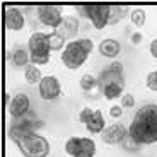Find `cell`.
Returning <instances> with one entry per match:
<instances>
[{
    "mask_svg": "<svg viewBox=\"0 0 157 157\" xmlns=\"http://www.w3.org/2000/svg\"><path fill=\"white\" fill-rule=\"evenodd\" d=\"M130 138L138 145H150L157 142V106L145 104L135 113L128 128Z\"/></svg>",
    "mask_w": 157,
    "mask_h": 157,
    "instance_id": "6da1fadb",
    "label": "cell"
},
{
    "mask_svg": "<svg viewBox=\"0 0 157 157\" xmlns=\"http://www.w3.org/2000/svg\"><path fill=\"white\" fill-rule=\"evenodd\" d=\"M10 138L17 144L24 157H48L51 150L50 142L44 137L33 133L31 130L22 126H12Z\"/></svg>",
    "mask_w": 157,
    "mask_h": 157,
    "instance_id": "7a4b0ae2",
    "label": "cell"
},
{
    "mask_svg": "<svg viewBox=\"0 0 157 157\" xmlns=\"http://www.w3.org/2000/svg\"><path fill=\"white\" fill-rule=\"evenodd\" d=\"M28 48L31 51V62L33 65H44L50 62V44H48V34L34 33L29 38Z\"/></svg>",
    "mask_w": 157,
    "mask_h": 157,
    "instance_id": "3957f363",
    "label": "cell"
},
{
    "mask_svg": "<svg viewBox=\"0 0 157 157\" xmlns=\"http://www.w3.org/2000/svg\"><path fill=\"white\" fill-rule=\"evenodd\" d=\"M78 12L82 16L89 17L92 21V26L96 29H102L106 28L109 22V12H111V5L106 4H89V5H78Z\"/></svg>",
    "mask_w": 157,
    "mask_h": 157,
    "instance_id": "277c9868",
    "label": "cell"
},
{
    "mask_svg": "<svg viewBox=\"0 0 157 157\" xmlns=\"http://www.w3.org/2000/svg\"><path fill=\"white\" fill-rule=\"evenodd\" d=\"M87 55H89V53L84 50L82 44L78 43V41H70L62 51V62L67 68L77 70V68H80L84 63H86Z\"/></svg>",
    "mask_w": 157,
    "mask_h": 157,
    "instance_id": "5b68a950",
    "label": "cell"
},
{
    "mask_svg": "<svg viewBox=\"0 0 157 157\" xmlns=\"http://www.w3.org/2000/svg\"><path fill=\"white\" fill-rule=\"evenodd\" d=\"M65 150L72 157H94L96 144L94 140L86 137H72L65 144Z\"/></svg>",
    "mask_w": 157,
    "mask_h": 157,
    "instance_id": "8992f818",
    "label": "cell"
},
{
    "mask_svg": "<svg viewBox=\"0 0 157 157\" xmlns=\"http://www.w3.org/2000/svg\"><path fill=\"white\" fill-rule=\"evenodd\" d=\"M111 84H120V86H125V78H123V65L120 62H113L108 68L101 72L98 78V86L99 89Z\"/></svg>",
    "mask_w": 157,
    "mask_h": 157,
    "instance_id": "52a82bcc",
    "label": "cell"
},
{
    "mask_svg": "<svg viewBox=\"0 0 157 157\" xmlns=\"http://www.w3.org/2000/svg\"><path fill=\"white\" fill-rule=\"evenodd\" d=\"M38 19L41 21V24L50 26L53 29L60 28L63 22L62 10H60V7H55V5H39L38 7Z\"/></svg>",
    "mask_w": 157,
    "mask_h": 157,
    "instance_id": "ba28073f",
    "label": "cell"
},
{
    "mask_svg": "<svg viewBox=\"0 0 157 157\" xmlns=\"http://www.w3.org/2000/svg\"><path fill=\"white\" fill-rule=\"evenodd\" d=\"M39 96L43 99H46V101L58 98L60 96V82L55 77H51V75L43 77L41 82H39Z\"/></svg>",
    "mask_w": 157,
    "mask_h": 157,
    "instance_id": "9c48e42d",
    "label": "cell"
},
{
    "mask_svg": "<svg viewBox=\"0 0 157 157\" xmlns=\"http://www.w3.org/2000/svg\"><path fill=\"white\" fill-rule=\"evenodd\" d=\"M126 135V128L121 123H113L111 126H108L106 130H102V142L108 144V145H116L125 138Z\"/></svg>",
    "mask_w": 157,
    "mask_h": 157,
    "instance_id": "30bf717a",
    "label": "cell"
},
{
    "mask_svg": "<svg viewBox=\"0 0 157 157\" xmlns=\"http://www.w3.org/2000/svg\"><path fill=\"white\" fill-rule=\"evenodd\" d=\"M29 98L26 94H17L16 98L10 101V108H9V113H10L12 118H22L24 114L28 113L29 109Z\"/></svg>",
    "mask_w": 157,
    "mask_h": 157,
    "instance_id": "8fae6325",
    "label": "cell"
},
{
    "mask_svg": "<svg viewBox=\"0 0 157 157\" xmlns=\"http://www.w3.org/2000/svg\"><path fill=\"white\" fill-rule=\"evenodd\" d=\"M5 28L10 31H21L24 28V16L14 7L5 9Z\"/></svg>",
    "mask_w": 157,
    "mask_h": 157,
    "instance_id": "7c38bea8",
    "label": "cell"
},
{
    "mask_svg": "<svg viewBox=\"0 0 157 157\" xmlns=\"http://www.w3.org/2000/svg\"><path fill=\"white\" fill-rule=\"evenodd\" d=\"M99 51H101V55L108 56V58H114V56L121 51V46H120V43H118L116 39H104V41H101V44H99Z\"/></svg>",
    "mask_w": 157,
    "mask_h": 157,
    "instance_id": "4fadbf2b",
    "label": "cell"
},
{
    "mask_svg": "<svg viewBox=\"0 0 157 157\" xmlns=\"http://www.w3.org/2000/svg\"><path fill=\"white\" fill-rule=\"evenodd\" d=\"M87 130H89L90 133H101L102 130H104V118H102V111L96 109L94 114H92V118L89 120V123H87Z\"/></svg>",
    "mask_w": 157,
    "mask_h": 157,
    "instance_id": "5bb4252c",
    "label": "cell"
},
{
    "mask_svg": "<svg viewBox=\"0 0 157 157\" xmlns=\"http://www.w3.org/2000/svg\"><path fill=\"white\" fill-rule=\"evenodd\" d=\"M60 29H62V31H58V33L63 36V38L74 36L75 33H77V29H78L77 19H75V17H72V16L65 17V19H63V22H62V26H60Z\"/></svg>",
    "mask_w": 157,
    "mask_h": 157,
    "instance_id": "9a60e30c",
    "label": "cell"
},
{
    "mask_svg": "<svg viewBox=\"0 0 157 157\" xmlns=\"http://www.w3.org/2000/svg\"><path fill=\"white\" fill-rule=\"evenodd\" d=\"M24 75H26V80H28L29 84H39V82H41V78H43V75H41L39 68L36 67V65H33V63H29L28 67H26Z\"/></svg>",
    "mask_w": 157,
    "mask_h": 157,
    "instance_id": "2e32d148",
    "label": "cell"
},
{
    "mask_svg": "<svg viewBox=\"0 0 157 157\" xmlns=\"http://www.w3.org/2000/svg\"><path fill=\"white\" fill-rule=\"evenodd\" d=\"M48 44H50V50L58 51L62 48H65V38L58 31H53L51 34H48Z\"/></svg>",
    "mask_w": 157,
    "mask_h": 157,
    "instance_id": "e0dca14e",
    "label": "cell"
},
{
    "mask_svg": "<svg viewBox=\"0 0 157 157\" xmlns=\"http://www.w3.org/2000/svg\"><path fill=\"white\" fill-rule=\"evenodd\" d=\"M12 62L16 67H28L31 62V56H28V51L24 50V48H19V50L14 51V55H12Z\"/></svg>",
    "mask_w": 157,
    "mask_h": 157,
    "instance_id": "ac0fdd59",
    "label": "cell"
},
{
    "mask_svg": "<svg viewBox=\"0 0 157 157\" xmlns=\"http://www.w3.org/2000/svg\"><path fill=\"white\" fill-rule=\"evenodd\" d=\"M123 89H125V86H120V84H111V86L102 87L101 92L104 94V98H106V99H116V98H120V96L123 94Z\"/></svg>",
    "mask_w": 157,
    "mask_h": 157,
    "instance_id": "d6986e66",
    "label": "cell"
},
{
    "mask_svg": "<svg viewBox=\"0 0 157 157\" xmlns=\"http://www.w3.org/2000/svg\"><path fill=\"white\" fill-rule=\"evenodd\" d=\"M126 14V7H123V5H111V12H109V22L108 24H116L118 21L121 19L123 16Z\"/></svg>",
    "mask_w": 157,
    "mask_h": 157,
    "instance_id": "ffe728a7",
    "label": "cell"
},
{
    "mask_svg": "<svg viewBox=\"0 0 157 157\" xmlns=\"http://www.w3.org/2000/svg\"><path fill=\"white\" fill-rule=\"evenodd\" d=\"M130 19H132V22L135 26H144L145 24V10L144 9H135V10H132Z\"/></svg>",
    "mask_w": 157,
    "mask_h": 157,
    "instance_id": "44dd1931",
    "label": "cell"
},
{
    "mask_svg": "<svg viewBox=\"0 0 157 157\" xmlns=\"http://www.w3.org/2000/svg\"><path fill=\"white\" fill-rule=\"evenodd\" d=\"M96 84H98V80H96L94 75H90V74L82 75V78H80V87H82L84 90H90Z\"/></svg>",
    "mask_w": 157,
    "mask_h": 157,
    "instance_id": "7402d4cb",
    "label": "cell"
},
{
    "mask_svg": "<svg viewBox=\"0 0 157 157\" xmlns=\"http://www.w3.org/2000/svg\"><path fill=\"white\" fill-rule=\"evenodd\" d=\"M92 114H94V109H90V108H84V109L78 113V121L84 123V125H87L89 120L92 118Z\"/></svg>",
    "mask_w": 157,
    "mask_h": 157,
    "instance_id": "603a6c76",
    "label": "cell"
},
{
    "mask_svg": "<svg viewBox=\"0 0 157 157\" xmlns=\"http://www.w3.org/2000/svg\"><path fill=\"white\" fill-rule=\"evenodd\" d=\"M147 87L152 90H157V70L150 72L149 75H147Z\"/></svg>",
    "mask_w": 157,
    "mask_h": 157,
    "instance_id": "cb8c5ba5",
    "label": "cell"
},
{
    "mask_svg": "<svg viewBox=\"0 0 157 157\" xmlns=\"http://www.w3.org/2000/svg\"><path fill=\"white\" fill-rule=\"evenodd\" d=\"M133 104H135V99L132 94H125L121 98V108H133Z\"/></svg>",
    "mask_w": 157,
    "mask_h": 157,
    "instance_id": "d4e9b609",
    "label": "cell"
},
{
    "mask_svg": "<svg viewBox=\"0 0 157 157\" xmlns=\"http://www.w3.org/2000/svg\"><path fill=\"white\" fill-rule=\"evenodd\" d=\"M78 43L82 44V48L87 51V53H90V51H92V48H94V44H92V41H90V39H87V38H84V39H78Z\"/></svg>",
    "mask_w": 157,
    "mask_h": 157,
    "instance_id": "484cf974",
    "label": "cell"
},
{
    "mask_svg": "<svg viewBox=\"0 0 157 157\" xmlns=\"http://www.w3.org/2000/svg\"><path fill=\"white\" fill-rule=\"evenodd\" d=\"M121 111H123V108H121V106H111L109 114H111L113 118H120V116H121Z\"/></svg>",
    "mask_w": 157,
    "mask_h": 157,
    "instance_id": "4316f807",
    "label": "cell"
},
{
    "mask_svg": "<svg viewBox=\"0 0 157 157\" xmlns=\"http://www.w3.org/2000/svg\"><path fill=\"white\" fill-rule=\"evenodd\" d=\"M150 53H152L154 58H157V39H154L150 43Z\"/></svg>",
    "mask_w": 157,
    "mask_h": 157,
    "instance_id": "83f0119b",
    "label": "cell"
},
{
    "mask_svg": "<svg viewBox=\"0 0 157 157\" xmlns=\"http://www.w3.org/2000/svg\"><path fill=\"white\" fill-rule=\"evenodd\" d=\"M140 39H142V34H140V33H135V34L132 36V41H133L135 44H137V43H140Z\"/></svg>",
    "mask_w": 157,
    "mask_h": 157,
    "instance_id": "f1b7e54d",
    "label": "cell"
}]
</instances>
